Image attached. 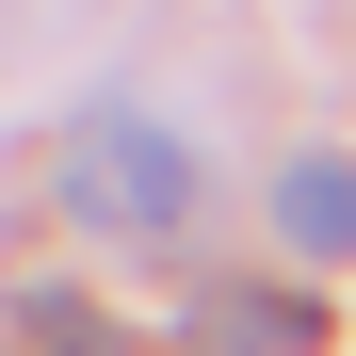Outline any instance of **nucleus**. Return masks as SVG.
<instances>
[{
  "label": "nucleus",
  "instance_id": "f03ea898",
  "mask_svg": "<svg viewBox=\"0 0 356 356\" xmlns=\"http://www.w3.org/2000/svg\"><path fill=\"white\" fill-rule=\"evenodd\" d=\"M275 243L291 259H356V146H291L275 162Z\"/></svg>",
  "mask_w": 356,
  "mask_h": 356
},
{
  "label": "nucleus",
  "instance_id": "20e7f679",
  "mask_svg": "<svg viewBox=\"0 0 356 356\" xmlns=\"http://www.w3.org/2000/svg\"><path fill=\"white\" fill-rule=\"evenodd\" d=\"M17 324H33V356H113V308H97V291H17Z\"/></svg>",
  "mask_w": 356,
  "mask_h": 356
},
{
  "label": "nucleus",
  "instance_id": "39448f33",
  "mask_svg": "<svg viewBox=\"0 0 356 356\" xmlns=\"http://www.w3.org/2000/svg\"><path fill=\"white\" fill-rule=\"evenodd\" d=\"M195 356H211V340H195Z\"/></svg>",
  "mask_w": 356,
  "mask_h": 356
},
{
  "label": "nucleus",
  "instance_id": "f257e3e1",
  "mask_svg": "<svg viewBox=\"0 0 356 356\" xmlns=\"http://www.w3.org/2000/svg\"><path fill=\"white\" fill-rule=\"evenodd\" d=\"M65 195L97 227H130V243H178V227L211 211V162L162 130L146 97H81V130H65Z\"/></svg>",
  "mask_w": 356,
  "mask_h": 356
},
{
  "label": "nucleus",
  "instance_id": "7ed1b4c3",
  "mask_svg": "<svg viewBox=\"0 0 356 356\" xmlns=\"http://www.w3.org/2000/svg\"><path fill=\"white\" fill-rule=\"evenodd\" d=\"M195 340H227V356H308L324 308H308V291H275V275H227V291H195Z\"/></svg>",
  "mask_w": 356,
  "mask_h": 356
}]
</instances>
